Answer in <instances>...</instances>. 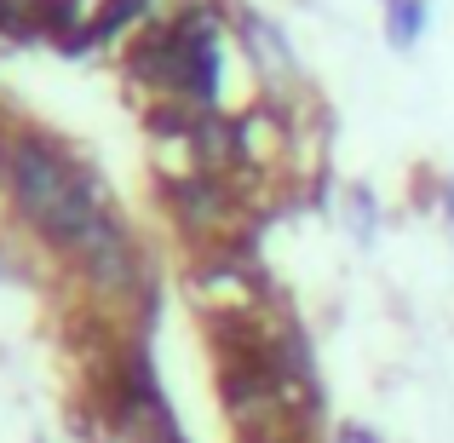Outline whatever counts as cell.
Instances as JSON below:
<instances>
[{
	"instance_id": "obj_2",
	"label": "cell",
	"mask_w": 454,
	"mask_h": 443,
	"mask_svg": "<svg viewBox=\"0 0 454 443\" xmlns=\"http://www.w3.org/2000/svg\"><path fill=\"white\" fill-rule=\"evenodd\" d=\"M75 259H81L92 289H104V294H133L138 289V248H133V236H127V225L115 219V213L75 248Z\"/></svg>"
},
{
	"instance_id": "obj_1",
	"label": "cell",
	"mask_w": 454,
	"mask_h": 443,
	"mask_svg": "<svg viewBox=\"0 0 454 443\" xmlns=\"http://www.w3.org/2000/svg\"><path fill=\"white\" fill-rule=\"evenodd\" d=\"M0 173H6V190H12V202H18V213L52 248H64V254H75V248L110 219L98 185H92L58 145H46L41 133H12L6 145H0Z\"/></svg>"
},
{
	"instance_id": "obj_6",
	"label": "cell",
	"mask_w": 454,
	"mask_h": 443,
	"mask_svg": "<svg viewBox=\"0 0 454 443\" xmlns=\"http://www.w3.org/2000/svg\"><path fill=\"white\" fill-rule=\"evenodd\" d=\"M345 443H374V432H363V426H351V432H345Z\"/></svg>"
},
{
	"instance_id": "obj_3",
	"label": "cell",
	"mask_w": 454,
	"mask_h": 443,
	"mask_svg": "<svg viewBox=\"0 0 454 443\" xmlns=\"http://www.w3.org/2000/svg\"><path fill=\"white\" fill-rule=\"evenodd\" d=\"M167 202L190 231H213V225L231 219V185L219 173H167Z\"/></svg>"
},
{
	"instance_id": "obj_5",
	"label": "cell",
	"mask_w": 454,
	"mask_h": 443,
	"mask_svg": "<svg viewBox=\"0 0 454 443\" xmlns=\"http://www.w3.org/2000/svg\"><path fill=\"white\" fill-rule=\"evenodd\" d=\"M386 29L397 46H414L426 29V0H386Z\"/></svg>"
},
{
	"instance_id": "obj_4",
	"label": "cell",
	"mask_w": 454,
	"mask_h": 443,
	"mask_svg": "<svg viewBox=\"0 0 454 443\" xmlns=\"http://www.w3.org/2000/svg\"><path fill=\"white\" fill-rule=\"evenodd\" d=\"M150 12V0H104V12L87 23V41L81 46H92V41H110V35H121L127 23H138Z\"/></svg>"
}]
</instances>
